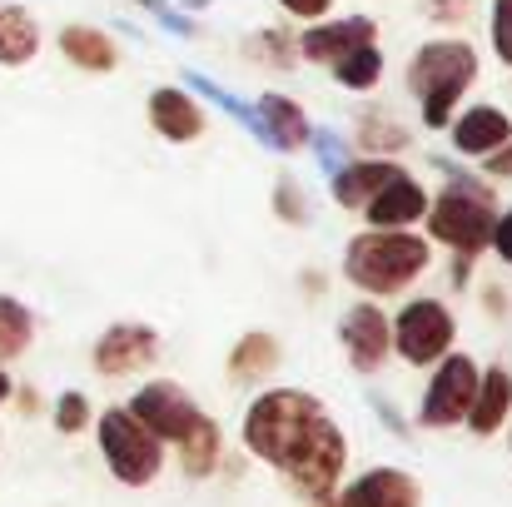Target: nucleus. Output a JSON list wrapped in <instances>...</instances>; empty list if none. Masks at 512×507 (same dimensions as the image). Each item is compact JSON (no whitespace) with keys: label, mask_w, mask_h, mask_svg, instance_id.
<instances>
[{"label":"nucleus","mask_w":512,"mask_h":507,"mask_svg":"<svg viewBox=\"0 0 512 507\" xmlns=\"http://www.w3.org/2000/svg\"><path fill=\"white\" fill-rule=\"evenodd\" d=\"M433 249L428 239L418 234H398V229H368L348 244L343 254V279L373 299H388V294H403L423 269H428Z\"/></svg>","instance_id":"f03ea898"},{"label":"nucleus","mask_w":512,"mask_h":507,"mask_svg":"<svg viewBox=\"0 0 512 507\" xmlns=\"http://www.w3.org/2000/svg\"><path fill=\"white\" fill-rule=\"evenodd\" d=\"M448 135L458 155H488L512 140V120L498 105H468L458 120H448Z\"/></svg>","instance_id":"2eb2a0df"},{"label":"nucleus","mask_w":512,"mask_h":507,"mask_svg":"<svg viewBox=\"0 0 512 507\" xmlns=\"http://www.w3.org/2000/svg\"><path fill=\"white\" fill-rule=\"evenodd\" d=\"M150 125H155V135H165L174 145L199 140V135H204V105H199V95L184 90V85H160V90L150 95Z\"/></svg>","instance_id":"4468645a"},{"label":"nucleus","mask_w":512,"mask_h":507,"mask_svg":"<svg viewBox=\"0 0 512 507\" xmlns=\"http://www.w3.org/2000/svg\"><path fill=\"white\" fill-rule=\"evenodd\" d=\"M388 329H393V348L413 368L438 363L453 348V334H458V324H453V314H448L443 299H413V304H403V314Z\"/></svg>","instance_id":"423d86ee"},{"label":"nucleus","mask_w":512,"mask_h":507,"mask_svg":"<svg viewBox=\"0 0 512 507\" xmlns=\"http://www.w3.org/2000/svg\"><path fill=\"white\" fill-rule=\"evenodd\" d=\"M130 413L160 438V443H179L189 428H194V418H199V408H194V398L179 388V383H145L135 398H130Z\"/></svg>","instance_id":"6e6552de"},{"label":"nucleus","mask_w":512,"mask_h":507,"mask_svg":"<svg viewBox=\"0 0 512 507\" xmlns=\"http://www.w3.org/2000/svg\"><path fill=\"white\" fill-rule=\"evenodd\" d=\"M135 5H145V10H150L165 30H174V35H194V20H189L184 10H174L170 0H135Z\"/></svg>","instance_id":"2f4dec72"},{"label":"nucleus","mask_w":512,"mask_h":507,"mask_svg":"<svg viewBox=\"0 0 512 507\" xmlns=\"http://www.w3.org/2000/svg\"><path fill=\"white\" fill-rule=\"evenodd\" d=\"M155 358H160V334L150 324H115V329H105L95 338V348H90V363L105 378H125V373L155 363Z\"/></svg>","instance_id":"1a4fd4ad"},{"label":"nucleus","mask_w":512,"mask_h":507,"mask_svg":"<svg viewBox=\"0 0 512 507\" xmlns=\"http://www.w3.org/2000/svg\"><path fill=\"white\" fill-rule=\"evenodd\" d=\"M214 463H219V428H214V418L199 413L194 428L179 438V468H184L189 478H209Z\"/></svg>","instance_id":"5701e85b"},{"label":"nucleus","mask_w":512,"mask_h":507,"mask_svg":"<svg viewBox=\"0 0 512 507\" xmlns=\"http://www.w3.org/2000/svg\"><path fill=\"white\" fill-rule=\"evenodd\" d=\"M244 448L264 463H274L294 493L304 498H334L348 463V438L329 408L304 388H269L244 413Z\"/></svg>","instance_id":"f257e3e1"},{"label":"nucleus","mask_w":512,"mask_h":507,"mask_svg":"<svg viewBox=\"0 0 512 507\" xmlns=\"http://www.w3.org/2000/svg\"><path fill=\"white\" fill-rule=\"evenodd\" d=\"M10 393H15V383H10V373H5V368H0V403H5V398H10Z\"/></svg>","instance_id":"58836bf2"},{"label":"nucleus","mask_w":512,"mask_h":507,"mask_svg":"<svg viewBox=\"0 0 512 507\" xmlns=\"http://www.w3.org/2000/svg\"><path fill=\"white\" fill-rule=\"evenodd\" d=\"M35 338V314L15 299V294H0V363L20 358Z\"/></svg>","instance_id":"393cba45"},{"label":"nucleus","mask_w":512,"mask_h":507,"mask_svg":"<svg viewBox=\"0 0 512 507\" xmlns=\"http://www.w3.org/2000/svg\"><path fill=\"white\" fill-rule=\"evenodd\" d=\"M85 423H90V398L75 393V388L60 393V398H55V428H60V433H80Z\"/></svg>","instance_id":"cd10ccee"},{"label":"nucleus","mask_w":512,"mask_h":507,"mask_svg":"<svg viewBox=\"0 0 512 507\" xmlns=\"http://www.w3.org/2000/svg\"><path fill=\"white\" fill-rule=\"evenodd\" d=\"M358 145H363L368 155H398V150L408 145V130H403L393 115H383V110H363V115H358Z\"/></svg>","instance_id":"a878e982"},{"label":"nucleus","mask_w":512,"mask_h":507,"mask_svg":"<svg viewBox=\"0 0 512 507\" xmlns=\"http://www.w3.org/2000/svg\"><path fill=\"white\" fill-rule=\"evenodd\" d=\"M373 35H378V25H373L368 15L319 20V25H309L304 35H294V55H304V60H314V65H334L339 55H348L353 45H363V40H373Z\"/></svg>","instance_id":"9b49d317"},{"label":"nucleus","mask_w":512,"mask_h":507,"mask_svg":"<svg viewBox=\"0 0 512 507\" xmlns=\"http://www.w3.org/2000/svg\"><path fill=\"white\" fill-rule=\"evenodd\" d=\"M184 90H194L199 100L219 105V110H224V115H229V120H234V125H239L244 135H249V140H259V145H264V120H259V110H254L249 100H239L234 90L214 85V80H209L204 70H184Z\"/></svg>","instance_id":"412c9836"},{"label":"nucleus","mask_w":512,"mask_h":507,"mask_svg":"<svg viewBox=\"0 0 512 507\" xmlns=\"http://www.w3.org/2000/svg\"><path fill=\"white\" fill-rule=\"evenodd\" d=\"M423 209H428V194H423V184L413 179V174H393L368 204H363V219L373 224V229H408L413 219H423Z\"/></svg>","instance_id":"ddd939ff"},{"label":"nucleus","mask_w":512,"mask_h":507,"mask_svg":"<svg viewBox=\"0 0 512 507\" xmlns=\"http://www.w3.org/2000/svg\"><path fill=\"white\" fill-rule=\"evenodd\" d=\"M309 140H314V150H319V169H324V174H334V169L348 165V145H343L339 130H309Z\"/></svg>","instance_id":"7c9ffc66"},{"label":"nucleus","mask_w":512,"mask_h":507,"mask_svg":"<svg viewBox=\"0 0 512 507\" xmlns=\"http://www.w3.org/2000/svg\"><path fill=\"white\" fill-rule=\"evenodd\" d=\"M40 55V20L25 5H0V65L20 70Z\"/></svg>","instance_id":"aec40b11"},{"label":"nucleus","mask_w":512,"mask_h":507,"mask_svg":"<svg viewBox=\"0 0 512 507\" xmlns=\"http://www.w3.org/2000/svg\"><path fill=\"white\" fill-rule=\"evenodd\" d=\"M483 160H488V174H493V179H512V140L498 145V150H488Z\"/></svg>","instance_id":"c9c22d12"},{"label":"nucleus","mask_w":512,"mask_h":507,"mask_svg":"<svg viewBox=\"0 0 512 507\" xmlns=\"http://www.w3.org/2000/svg\"><path fill=\"white\" fill-rule=\"evenodd\" d=\"M398 174L393 160H348L343 169L329 174V184H334V204L339 209H363L388 179Z\"/></svg>","instance_id":"a211bd4d"},{"label":"nucleus","mask_w":512,"mask_h":507,"mask_svg":"<svg viewBox=\"0 0 512 507\" xmlns=\"http://www.w3.org/2000/svg\"><path fill=\"white\" fill-rule=\"evenodd\" d=\"M274 209H279V219H289V224H309V214H314L294 179H279V189H274Z\"/></svg>","instance_id":"c756f323"},{"label":"nucleus","mask_w":512,"mask_h":507,"mask_svg":"<svg viewBox=\"0 0 512 507\" xmlns=\"http://www.w3.org/2000/svg\"><path fill=\"white\" fill-rule=\"evenodd\" d=\"M478 80V50L468 40H428L408 60V90L423 100V125L448 130L463 90Z\"/></svg>","instance_id":"7ed1b4c3"},{"label":"nucleus","mask_w":512,"mask_h":507,"mask_svg":"<svg viewBox=\"0 0 512 507\" xmlns=\"http://www.w3.org/2000/svg\"><path fill=\"white\" fill-rule=\"evenodd\" d=\"M254 110H259V120H264V145H269V150H279V155L304 150V140H309V115H304L299 100L269 90V95L254 100Z\"/></svg>","instance_id":"dca6fc26"},{"label":"nucleus","mask_w":512,"mask_h":507,"mask_svg":"<svg viewBox=\"0 0 512 507\" xmlns=\"http://www.w3.org/2000/svg\"><path fill=\"white\" fill-rule=\"evenodd\" d=\"M339 338H343L348 363H353L358 373H378V368L388 363L393 329H388V319H383V309H378V304H353V309L343 314Z\"/></svg>","instance_id":"9d476101"},{"label":"nucleus","mask_w":512,"mask_h":507,"mask_svg":"<svg viewBox=\"0 0 512 507\" xmlns=\"http://www.w3.org/2000/svg\"><path fill=\"white\" fill-rule=\"evenodd\" d=\"M319 507H418V483L403 468H373L343 488V498H319Z\"/></svg>","instance_id":"f8f14e48"},{"label":"nucleus","mask_w":512,"mask_h":507,"mask_svg":"<svg viewBox=\"0 0 512 507\" xmlns=\"http://www.w3.org/2000/svg\"><path fill=\"white\" fill-rule=\"evenodd\" d=\"M209 5H214V0H179V10H184V15H189V10H209Z\"/></svg>","instance_id":"4c0bfd02"},{"label":"nucleus","mask_w":512,"mask_h":507,"mask_svg":"<svg viewBox=\"0 0 512 507\" xmlns=\"http://www.w3.org/2000/svg\"><path fill=\"white\" fill-rule=\"evenodd\" d=\"M488 35H493L498 60L512 65V0H493V10H488Z\"/></svg>","instance_id":"c85d7f7f"},{"label":"nucleus","mask_w":512,"mask_h":507,"mask_svg":"<svg viewBox=\"0 0 512 507\" xmlns=\"http://www.w3.org/2000/svg\"><path fill=\"white\" fill-rule=\"evenodd\" d=\"M60 55H65L70 65H80L85 75H105V70H115V60H120L115 40H110L105 30H95V25H65V30H60Z\"/></svg>","instance_id":"6ab92c4d"},{"label":"nucleus","mask_w":512,"mask_h":507,"mask_svg":"<svg viewBox=\"0 0 512 507\" xmlns=\"http://www.w3.org/2000/svg\"><path fill=\"white\" fill-rule=\"evenodd\" d=\"M488 309H493V314H508V294H503V289H488Z\"/></svg>","instance_id":"e433bc0d"},{"label":"nucleus","mask_w":512,"mask_h":507,"mask_svg":"<svg viewBox=\"0 0 512 507\" xmlns=\"http://www.w3.org/2000/svg\"><path fill=\"white\" fill-rule=\"evenodd\" d=\"M443 174H448V189L423 209L428 214V234L438 239V244H448L453 254H483L488 249V239H493V219H498V209H493V189L483 184V179H468L458 165H448L443 160Z\"/></svg>","instance_id":"20e7f679"},{"label":"nucleus","mask_w":512,"mask_h":507,"mask_svg":"<svg viewBox=\"0 0 512 507\" xmlns=\"http://www.w3.org/2000/svg\"><path fill=\"white\" fill-rule=\"evenodd\" d=\"M508 413H512V373L503 363H493V368L478 373V393H473V408H468V428H473L478 438H488V433L503 428Z\"/></svg>","instance_id":"f3484780"},{"label":"nucleus","mask_w":512,"mask_h":507,"mask_svg":"<svg viewBox=\"0 0 512 507\" xmlns=\"http://www.w3.org/2000/svg\"><path fill=\"white\" fill-rule=\"evenodd\" d=\"M279 368V338L274 334H244L229 353V378L234 383H264Z\"/></svg>","instance_id":"4be33fe9"},{"label":"nucleus","mask_w":512,"mask_h":507,"mask_svg":"<svg viewBox=\"0 0 512 507\" xmlns=\"http://www.w3.org/2000/svg\"><path fill=\"white\" fill-rule=\"evenodd\" d=\"M279 5H284V10L294 15V20H324L334 0H279Z\"/></svg>","instance_id":"f704fd0d"},{"label":"nucleus","mask_w":512,"mask_h":507,"mask_svg":"<svg viewBox=\"0 0 512 507\" xmlns=\"http://www.w3.org/2000/svg\"><path fill=\"white\" fill-rule=\"evenodd\" d=\"M423 15L438 25H458V20H468V0H423Z\"/></svg>","instance_id":"473e14b6"},{"label":"nucleus","mask_w":512,"mask_h":507,"mask_svg":"<svg viewBox=\"0 0 512 507\" xmlns=\"http://www.w3.org/2000/svg\"><path fill=\"white\" fill-rule=\"evenodd\" d=\"M488 249H498V259L512 264V209H503V214L493 219V239H488Z\"/></svg>","instance_id":"72a5a7b5"},{"label":"nucleus","mask_w":512,"mask_h":507,"mask_svg":"<svg viewBox=\"0 0 512 507\" xmlns=\"http://www.w3.org/2000/svg\"><path fill=\"white\" fill-rule=\"evenodd\" d=\"M249 55H254V60H269V65H289V60H294V35H284V30H259V35H249Z\"/></svg>","instance_id":"bb28decb"},{"label":"nucleus","mask_w":512,"mask_h":507,"mask_svg":"<svg viewBox=\"0 0 512 507\" xmlns=\"http://www.w3.org/2000/svg\"><path fill=\"white\" fill-rule=\"evenodd\" d=\"M478 373L483 368L468 353H443L438 358V373L428 378L418 423L423 428H453V423H463L468 408H473V393H478Z\"/></svg>","instance_id":"0eeeda50"},{"label":"nucleus","mask_w":512,"mask_h":507,"mask_svg":"<svg viewBox=\"0 0 512 507\" xmlns=\"http://www.w3.org/2000/svg\"><path fill=\"white\" fill-rule=\"evenodd\" d=\"M100 453H105L110 473L125 488H145L165 468V443L130 408H105V418H100Z\"/></svg>","instance_id":"39448f33"},{"label":"nucleus","mask_w":512,"mask_h":507,"mask_svg":"<svg viewBox=\"0 0 512 507\" xmlns=\"http://www.w3.org/2000/svg\"><path fill=\"white\" fill-rule=\"evenodd\" d=\"M329 70H334V80H339L343 90L363 95V90H373V85L383 80V50H378L373 40H363V45H353L348 55H339Z\"/></svg>","instance_id":"b1692460"}]
</instances>
